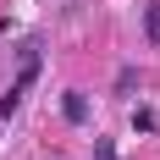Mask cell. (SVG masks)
Here are the masks:
<instances>
[{"mask_svg": "<svg viewBox=\"0 0 160 160\" xmlns=\"http://www.w3.org/2000/svg\"><path fill=\"white\" fill-rule=\"evenodd\" d=\"M144 33H149V44H160V0L144 11Z\"/></svg>", "mask_w": 160, "mask_h": 160, "instance_id": "4", "label": "cell"}, {"mask_svg": "<svg viewBox=\"0 0 160 160\" xmlns=\"http://www.w3.org/2000/svg\"><path fill=\"white\" fill-rule=\"evenodd\" d=\"M33 78H39V44L22 50V72H17V83L0 94V122H6V116H17V105H22V94L33 88Z\"/></svg>", "mask_w": 160, "mask_h": 160, "instance_id": "1", "label": "cell"}, {"mask_svg": "<svg viewBox=\"0 0 160 160\" xmlns=\"http://www.w3.org/2000/svg\"><path fill=\"white\" fill-rule=\"evenodd\" d=\"M160 122H155V111H149V105H138V111H132V132H155Z\"/></svg>", "mask_w": 160, "mask_h": 160, "instance_id": "3", "label": "cell"}, {"mask_svg": "<svg viewBox=\"0 0 160 160\" xmlns=\"http://www.w3.org/2000/svg\"><path fill=\"white\" fill-rule=\"evenodd\" d=\"M94 160H116V149H111V138H99V144H94Z\"/></svg>", "mask_w": 160, "mask_h": 160, "instance_id": "6", "label": "cell"}, {"mask_svg": "<svg viewBox=\"0 0 160 160\" xmlns=\"http://www.w3.org/2000/svg\"><path fill=\"white\" fill-rule=\"evenodd\" d=\"M61 116L83 127V122H88V94H83V88H66V99H61Z\"/></svg>", "mask_w": 160, "mask_h": 160, "instance_id": "2", "label": "cell"}, {"mask_svg": "<svg viewBox=\"0 0 160 160\" xmlns=\"http://www.w3.org/2000/svg\"><path fill=\"white\" fill-rule=\"evenodd\" d=\"M132 88H138V66H122L116 72V94H132Z\"/></svg>", "mask_w": 160, "mask_h": 160, "instance_id": "5", "label": "cell"}]
</instances>
